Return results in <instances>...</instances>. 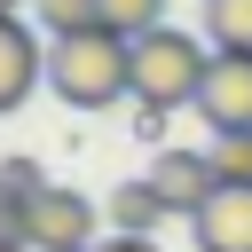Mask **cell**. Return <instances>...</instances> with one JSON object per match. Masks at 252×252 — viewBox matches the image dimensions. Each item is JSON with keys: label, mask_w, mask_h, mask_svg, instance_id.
<instances>
[{"label": "cell", "mask_w": 252, "mask_h": 252, "mask_svg": "<svg viewBox=\"0 0 252 252\" xmlns=\"http://www.w3.org/2000/svg\"><path fill=\"white\" fill-rule=\"evenodd\" d=\"M47 87H55V102H71V110H110V102H126L134 94V39H118V32H71V39H55L47 47Z\"/></svg>", "instance_id": "obj_1"}, {"label": "cell", "mask_w": 252, "mask_h": 252, "mask_svg": "<svg viewBox=\"0 0 252 252\" xmlns=\"http://www.w3.org/2000/svg\"><path fill=\"white\" fill-rule=\"evenodd\" d=\"M205 63H213V39H189L173 24L142 32L134 39V102H150V110H197Z\"/></svg>", "instance_id": "obj_2"}, {"label": "cell", "mask_w": 252, "mask_h": 252, "mask_svg": "<svg viewBox=\"0 0 252 252\" xmlns=\"http://www.w3.org/2000/svg\"><path fill=\"white\" fill-rule=\"evenodd\" d=\"M197 118H205L213 134H252V55L213 47L205 87H197Z\"/></svg>", "instance_id": "obj_3"}, {"label": "cell", "mask_w": 252, "mask_h": 252, "mask_svg": "<svg viewBox=\"0 0 252 252\" xmlns=\"http://www.w3.org/2000/svg\"><path fill=\"white\" fill-rule=\"evenodd\" d=\"M32 252H94V205L79 197V189H39L32 197V236H24Z\"/></svg>", "instance_id": "obj_4"}, {"label": "cell", "mask_w": 252, "mask_h": 252, "mask_svg": "<svg viewBox=\"0 0 252 252\" xmlns=\"http://www.w3.org/2000/svg\"><path fill=\"white\" fill-rule=\"evenodd\" d=\"M189 228H197V252H252V181H220L189 213Z\"/></svg>", "instance_id": "obj_5"}, {"label": "cell", "mask_w": 252, "mask_h": 252, "mask_svg": "<svg viewBox=\"0 0 252 252\" xmlns=\"http://www.w3.org/2000/svg\"><path fill=\"white\" fill-rule=\"evenodd\" d=\"M173 213H197L213 189H220V173H213V150H158L150 158V173H142Z\"/></svg>", "instance_id": "obj_6"}, {"label": "cell", "mask_w": 252, "mask_h": 252, "mask_svg": "<svg viewBox=\"0 0 252 252\" xmlns=\"http://www.w3.org/2000/svg\"><path fill=\"white\" fill-rule=\"evenodd\" d=\"M39 79H47V55H39L32 24L24 16H0V110H16Z\"/></svg>", "instance_id": "obj_7"}, {"label": "cell", "mask_w": 252, "mask_h": 252, "mask_svg": "<svg viewBox=\"0 0 252 252\" xmlns=\"http://www.w3.org/2000/svg\"><path fill=\"white\" fill-rule=\"evenodd\" d=\"M102 220H110L118 236H158V228L173 220V205H165L150 181H126V189H110V197H102Z\"/></svg>", "instance_id": "obj_8"}, {"label": "cell", "mask_w": 252, "mask_h": 252, "mask_svg": "<svg viewBox=\"0 0 252 252\" xmlns=\"http://www.w3.org/2000/svg\"><path fill=\"white\" fill-rule=\"evenodd\" d=\"M205 39L252 55V0H205Z\"/></svg>", "instance_id": "obj_9"}, {"label": "cell", "mask_w": 252, "mask_h": 252, "mask_svg": "<svg viewBox=\"0 0 252 252\" xmlns=\"http://www.w3.org/2000/svg\"><path fill=\"white\" fill-rule=\"evenodd\" d=\"M158 24H165V0H102V32H118V39H142Z\"/></svg>", "instance_id": "obj_10"}, {"label": "cell", "mask_w": 252, "mask_h": 252, "mask_svg": "<svg viewBox=\"0 0 252 252\" xmlns=\"http://www.w3.org/2000/svg\"><path fill=\"white\" fill-rule=\"evenodd\" d=\"M39 24H47V39L94 32V24H102V0H39Z\"/></svg>", "instance_id": "obj_11"}, {"label": "cell", "mask_w": 252, "mask_h": 252, "mask_svg": "<svg viewBox=\"0 0 252 252\" xmlns=\"http://www.w3.org/2000/svg\"><path fill=\"white\" fill-rule=\"evenodd\" d=\"M213 173L220 181H252V134H213Z\"/></svg>", "instance_id": "obj_12"}, {"label": "cell", "mask_w": 252, "mask_h": 252, "mask_svg": "<svg viewBox=\"0 0 252 252\" xmlns=\"http://www.w3.org/2000/svg\"><path fill=\"white\" fill-rule=\"evenodd\" d=\"M39 189H47V173H39V158H0V197H24V205H32Z\"/></svg>", "instance_id": "obj_13"}, {"label": "cell", "mask_w": 252, "mask_h": 252, "mask_svg": "<svg viewBox=\"0 0 252 252\" xmlns=\"http://www.w3.org/2000/svg\"><path fill=\"white\" fill-rule=\"evenodd\" d=\"M134 134H142V142H165V110H150V102H134Z\"/></svg>", "instance_id": "obj_14"}, {"label": "cell", "mask_w": 252, "mask_h": 252, "mask_svg": "<svg viewBox=\"0 0 252 252\" xmlns=\"http://www.w3.org/2000/svg\"><path fill=\"white\" fill-rule=\"evenodd\" d=\"M94 252H158V236H118L110 228V236H94Z\"/></svg>", "instance_id": "obj_15"}, {"label": "cell", "mask_w": 252, "mask_h": 252, "mask_svg": "<svg viewBox=\"0 0 252 252\" xmlns=\"http://www.w3.org/2000/svg\"><path fill=\"white\" fill-rule=\"evenodd\" d=\"M0 252H32V244H16V236H0Z\"/></svg>", "instance_id": "obj_16"}, {"label": "cell", "mask_w": 252, "mask_h": 252, "mask_svg": "<svg viewBox=\"0 0 252 252\" xmlns=\"http://www.w3.org/2000/svg\"><path fill=\"white\" fill-rule=\"evenodd\" d=\"M16 8H24V0H0V16H16Z\"/></svg>", "instance_id": "obj_17"}]
</instances>
